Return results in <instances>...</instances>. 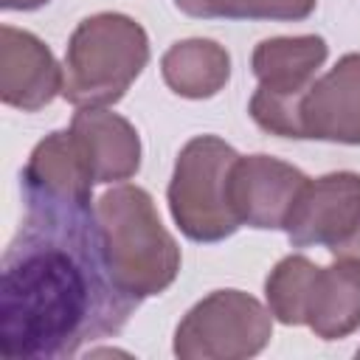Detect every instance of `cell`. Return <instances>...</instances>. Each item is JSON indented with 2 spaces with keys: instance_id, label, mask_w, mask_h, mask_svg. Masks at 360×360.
<instances>
[{
  "instance_id": "obj_1",
  "label": "cell",
  "mask_w": 360,
  "mask_h": 360,
  "mask_svg": "<svg viewBox=\"0 0 360 360\" xmlns=\"http://www.w3.org/2000/svg\"><path fill=\"white\" fill-rule=\"evenodd\" d=\"M25 208L3 253L0 354L59 360L118 335L138 301L110 276L96 205L25 200Z\"/></svg>"
},
{
  "instance_id": "obj_2",
  "label": "cell",
  "mask_w": 360,
  "mask_h": 360,
  "mask_svg": "<svg viewBox=\"0 0 360 360\" xmlns=\"http://www.w3.org/2000/svg\"><path fill=\"white\" fill-rule=\"evenodd\" d=\"M104 259L121 292L135 298L160 295L180 273V245L160 222L155 200L141 186H115L96 200Z\"/></svg>"
},
{
  "instance_id": "obj_3",
  "label": "cell",
  "mask_w": 360,
  "mask_h": 360,
  "mask_svg": "<svg viewBox=\"0 0 360 360\" xmlns=\"http://www.w3.org/2000/svg\"><path fill=\"white\" fill-rule=\"evenodd\" d=\"M149 62L143 25L118 11L84 17L65 48L62 98L73 107L118 104Z\"/></svg>"
},
{
  "instance_id": "obj_4",
  "label": "cell",
  "mask_w": 360,
  "mask_h": 360,
  "mask_svg": "<svg viewBox=\"0 0 360 360\" xmlns=\"http://www.w3.org/2000/svg\"><path fill=\"white\" fill-rule=\"evenodd\" d=\"M239 152L217 135L186 141L166 188L174 225L191 242H222L239 231L231 205V169Z\"/></svg>"
},
{
  "instance_id": "obj_5",
  "label": "cell",
  "mask_w": 360,
  "mask_h": 360,
  "mask_svg": "<svg viewBox=\"0 0 360 360\" xmlns=\"http://www.w3.org/2000/svg\"><path fill=\"white\" fill-rule=\"evenodd\" d=\"M326 56L329 45L318 34L270 37L253 48L250 68L259 87L250 96L248 112L259 129L301 141V98L318 79Z\"/></svg>"
},
{
  "instance_id": "obj_6",
  "label": "cell",
  "mask_w": 360,
  "mask_h": 360,
  "mask_svg": "<svg viewBox=\"0 0 360 360\" xmlns=\"http://www.w3.org/2000/svg\"><path fill=\"white\" fill-rule=\"evenodd\" d=\"M273 338L270 309L242 290H214L200 298L174 329L180 360H245Z\"/></svg>"
},
{
  "instance_id": "obj_7",
  "label": "cell",
  "mask_w": 360,
  "mask_h": 360,
  "mask_svg": "<svg viewBox=\"0 0 360 360\" xmlns=\"http://www.w3.org/2000/svg\"><path fill=\"white\" fill-rule=\"evenodd\" d=\"M360 225V174L329 172L307 180L284 231L292 248H326L332 256Z\"/></svg>"
},
{
  "instance_id": "obj_8",
  "label": "cell",
  "mask_w": 360,
  "mask_h": 360,
  "mask_svg": "<svg viewBox=\"0 0 360 360\" xmlns=\"http://www.w3.org/2000/svg\"><path fill=\"white\" fill-rule=\"evenodd\" d=\"M307 180L301 169L273 155H239L231 169V205L242 225L278 231Z\"/></svg>"
},
{
  "instance_id": "obj_9",
  "label": "cell",
  "mask_w": 360,
  "mask_h": 360,
  "mask_svg": "<svg viewBox=\"0 0 360 360\" xmlns=\"http://www.w3.org/2000/svg\"><path fill=\"white\" fill-rule=\"evenodd\" d=\"M301 138L360 146V53L340 56L301 98Z\"/></svg>"
},
{
  "instance_id": "obj_10",
  "label": "cell",
  "mask_w": 360,
  "mask_h": 360,
  "mask_svg": "<svg viewBox=\"0 0 360 360\" xmlns=\"http://www.w3.org/2000/svg\"><path fill=\"white\" fill-rule=\"evenodd\" d=\"M65 70L51 48L31 31L0 28V98L3 104L37 112L62 96Z\"/></svg>"
},
{
  "instance_id": "obj_11",
  "label": "cell",
  "mask_w": 360,
  "mask_h": 360,
  "mask_svg": "<svg viewBox=\"0 0 360 360\" xmlns=\"http://www.w3.org/2000/svg\"><path fill=\"white\" fill-rule=\"evenodd\" d=\"M93 174L70 129L45 135L22 169L25 200H45L62 205H96Z\"/></svg>"
},
{
  "instance_id": "obj_12",
  "label": "cell",
  "mask_w": 360,
  "mask_h": 360,
  "mask_svg": "<svg viewBox=\"0 0 360 360\" xmlns=\"http://www.w3.org/2000/svg\"><path fill=\"white\" fill-rule=\"evenodd\" d=\"M70 132L96 183H118L138 174L141 138L124 115L104 107H79L70 121Z\"/></svg>"
},
{
  "instance_id": "obj_13",
  "label": "cell",
  "mask_w": 360,
  "mask_h": 360,
  "mask_svg": "<svg viewBox=\"0 0 360 360\" xmlns=\"http://www.w3.org/2000/svg\"><path fill=\"white\" fill-rule=\"evenodd\" d=\"M304 326L321 340H340L360 329V262L335 259L329 267H318Z\"/></svg>"
},
{
  "instance_id": "obj_14",
  "label": "cell",
  "mask_w": 360,
  "mask_h": 360,
  "mask_svg": "<svg viewBox=\"0 0 360 360\" xmlns=\"http://www.w3.org/2000/svg\"><path fill=\"white\" fill-rule=\"evenodd\" d=\"M160 76L166 87L183 98H211L231 79V56L214 39H180L160 56Z\"/></svg>"
},
{
  "instance_id": "obj_15",
  "label": "cell",
  "mask_w": 360,
  "mask_h": 360,
  "mask_svg": "<svg viewBox=\"0 0 360 360\" xmlns=\"http://www.w3.org/2000/svg\"><path fill=\"white\" fill-rule=\"evenodd\" d=\"M318 264L301 253L284 256L264 278V298L273 321L284 326H304L307 298L315 281Z\"/></svg>"
},
{
  "instance_id": "obj_16",
  "label": "cell",
  "mask_w": 360,
  "mask_h": 360,
  "mask_svg": "<svg viewBox=\"0 0 360 360\" xmlns=\"http://www.w3.org/2000/svg\"><path fill=\"white\" fill-rule=\"evenodd\" d=\"M318 0H228V20L298 22L315 11Z\"/></svg>"
},
{
  "instance_id": "obj_17",
  "label": "cell",
  "mask_w": 360,
  "mask_h": 360,
  "mask_svg": "<svg viewBox=\"0 0 360 360\" xmlns=\"http://www.w3.org/2000/svg\"><path fill=\"white\" fill-rule=\"evenodd\" d=\"M174 6L197 20H214V17L228 20V0H174Z\"/></svg>"
},
{
  "instance_id": "obj_18",
  "label": "cell",
  "mask_w": 360,
  "mask_h": 360,
  "mask_svg": "<svg viewBox=\"0 0 360 360\" xmlns=\"http://www.w3.org/2000/svg\"><path fill=\"white\" fill-rule=\"evenodd\" d=\"M335 259H354V262H360V225H357V231L352 233V239L335 253Z\"/></svg>"
},
{
  "instance_id": "obj_19",
  "label": "cell",
  "mask_w": 360,
  "mask_h": 360,
  "mask_svg": "<svg viewBox=\"0 0 360 360\" xmlns=\"http://www.w3.org/2000/svg\"><path fill=\"white\" fill-rule=\"evenodd\" d=\"M48 3L51 0H0V6L6 11H34V8H42Z\"/></svg>"
},
{
  "instance_id": "obj_20",
  "label": "cell",
  "mask_w": 360,
  "mask_h": 360,
  "mask_svg": "<svg viewBox=\"0 0 360 360\" xmlns=\"http://www.w3.org/2000/svg\"><path fill=\"white\" fill-rule=\"evenodd\" d=\"M354 354H357V357H360V346H357V352H354Z\"/></svg>"
}]
</instances>
